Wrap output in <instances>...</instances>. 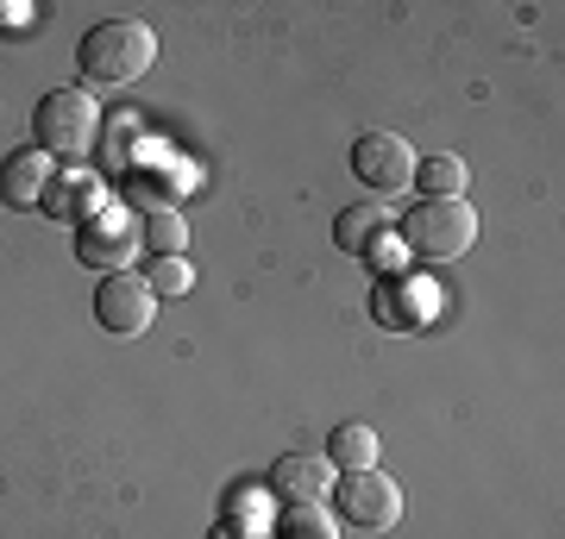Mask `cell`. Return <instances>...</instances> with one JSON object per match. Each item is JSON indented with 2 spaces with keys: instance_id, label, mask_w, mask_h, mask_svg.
Masks as SVG:
<instances>
[{
  "instance_id": "cell-8",
  "label": "cell",
  "mask_w": 565,
  "mask_h": 539,
  "mask_svg": "<svg viewBox=\"0 0 565 539\" xmlns=\"http://www.w3.org/2000/svg\"><path fill=\"white\" fill-rule=\"evenodd\" d=\"M132 251H139V239H132L114 214H107V220H102V214H95V220H82L76 258L88 263V270H107V277H114V270H126V258H132Z\"/></svg>"
},
{
  "instance_id": "cell-11",
  "label": "cell",
  "mask_w": 565,
  "mask_h": 539,
  "mask_svg": "<svg viewBox=\"0 0 565 539\" xmlns=\"http://www.w3.org/2000/svg\"><path fill=\"white\" fill-rule=\"evenodd\" d=\"M384 233H390L384 201H359V207H345L340 220H333V245H340V251H371Z\"/></svg>"
},
{
  "instance_id": "cell-10",
  "label": "cell",
  "mask_w": 565,
  "mask_h": 539,
  "mask_svg": "<svg viewBox=\"0 0 565 539\" xmlns=\"http://www.w3.org/2000/svg\"><path fill=\"white\" fill-rule=\"evenodd\" d=\"M465 182H471L465 158L434 151V158H415V182H408V188H422L427 201H465Z\"/></svg>"
},
{
  "instance_id": "cell-2",
  "label": "cell",
  "mask_w": 565,
  "mask_h": 539,
  "mask_svg": "<svg viewBox=\"0 0 565 539\" xmlns=\"http://www.w3.org/2000/svg\"><path fill=\"white\" fill-rule=\"evenodd\" d=\"M32 132L44 139L51 158H88L95 139H102V107L88 88H51L32 114Z\"/></svg>"
},
{
  "instance_id": "cell-13",
  "label": "cell",
  "mask_w": 565,
  "mask_h": 539,
  "mask_svg": "<svg viewBox=\"0 0 565 539\" xmlns=\"http://www.w3.org/2000/svg\"><path fill=\"white\" fill-rule=\"evenodd\" d=\"M139 233H145L139 245H151V258H182V245H189V220L177 207H145Z\"/></svg>"
},
{
  "instance_id": "cell-6",
  "label": "cell",
  "mask_w": 565,
  "mask_h": 539,
  "mask_svg": "<svg viewBox=\"0 0 565 539\" xmlns=\"http://www.w3.org/2000/svg\"><path fill=\"white\" fill-rule=\"evenodd\" d=\"M151 314H158V295H151V282L145 277H132V270L102 277V289H95V320H102V333H114V339H139L145 326H151Z\"/></svg>"
},
{
  "instance_id": "cell-7",
  "label": "cell",
  "mask_w": 565,
  "mask_h": 539,
  "mask_svg": "<svg viewBox=\"0 0 565 539\" xmlns=\"http://www.w3.org/2000/svg\"><path fill=\"white\" fill-rule=\"evenodd\" d=\"M51 170H57V158L44 144L13 151V158L0 163V195L13 201V207H39V201H51Z\"/></svg>"
},
{
  "instance_id": "cell-16",
  "label": "cell",
  "mask_w": 565,
  "mask_h": 539,
  "mask_svg": "<svg viewBox=\"0 0 565 539\" xmlns=\"http://www.w3.org/2000/svg\"><path fill=\"white\" fill-rule=\"evenodd\" d=\"M289 533H308V539H333V520L321 515V502H289Z\"/></svg>"
},
{
  "instance_id": "cell-1",
  "label": "cell",
  "mask_w": 565,
  "mask_h": 539,
  "mask_svg": "<svg viewBox=\"0 0 565 539\" xmlns=\"http://www.w3.org/2000/svg\"><path fill=\"white\" fill-rule=\"evenodd\" d=\"M76 63H82V82H95V88H126V82L151 76V63H158V32L139 25V20H107L82 39Z\"/></svg>"
},
{
  "instance_id": "cell-15",
  "label": "cell",
  "mask_w": 565,
  "mask_h": 539,
  "mask_svg": "<svg viewBox=\"0 0 565 539\" xmlns=\"http://www.w3.org/2000/svg\"><path fill=\"white\" fill-rule=\"evenodd\" d=\"M145 282H151V295H158V301H177V295L195 289V270H189V258H151Z\"/></svg>"
},
{
  "instance_id": "cell-14",
  "label": "cell",
  "mask_w": 565,
  "mask_h": 539,
  "mask_svg": "<svg viewBox=\"0 0 565 539\" xmlns=\"http://www.w3.org/2000/svg\"><path fill=\"white\" fill-rule=\"evenodd\" d=\"M415 289H422V282L384 277V282H377V301H371L377 320H384V326H415V320H422V295H415Z\"/></svg>"
},
{
  "instance_id": "cell-5",
  "label": "cell",
  "mask_w": 565,
  "mask_h": 539,
  "mask_svg": "<svg viewBox=\"0 0 565 539\" xmlns=\"http://www.w3.org/2000/svg\"><path fill=\"white\" fill-rule=\"evenodd\" d=\"M352 176L371 188V195H403L408 182H415V144L396 139V132H364L352 144Z\"/></svg>"
},
{
  "instance_id": "cell-3",
  "label": "cell",
  "mask_w": 565,
  "mask_h": 539,
  "mask_svg": "<svg viewBox=\"0 0 565 539\" xmlns=\"http://www.w3.org/2000/svg\"><path fill=\"white\" fill-rule=\"evenodd\" d=\"M478 239V214H471V201H415L403 214V245L408 251H422V258H459L471 251Z\"/></svg>"
},
{
  "instance_id": "cell-9",
  "label": "cell",
  "mask_w": 565,
  "mask_h": 539,
  "mask_svg": "<svg viewBox=\"0 0 565 539\" xmlns=\"http://www.w3.org/2000/svg\"><path fill=\"white\" fill-rule=\"evenodd\" d=\"M270 489L282 502H321L333 489V464L327 459H302V452H289V459L270 464Z\"/></svg>"
},
{
  "instance_id": "cell-4",
  "label": "cell",
  "mask_w": 565,
  "mask_h": 539,
  "mask_svg": "<svg viewBox=\"0 0 565 539\" xmlns=\"http://www.w3.org/2000/svg\"><path fill=\"white\" fill-rule=\"evenodd\" d=\"M333 508L359 533H390L403 520V483H390L384 471H345V483L333 489Z\"/></svg>"
},
{
  "instance_id": "cell-12",
  "label": "cell",
  "mask_w": 565,
  "mask_h": 539,
  "mask_svg": "<svg viewBox=\"0 0 565 539\" xmlns=\"http://www.w3.org/2000/svg\"><path fill=\"white\" fill-rule=\"evenodd\" d=\"M327 464L333 471H377V433L359 427V420H345L340 433L327 440Z\"/></svg>"
}]
</instances>
